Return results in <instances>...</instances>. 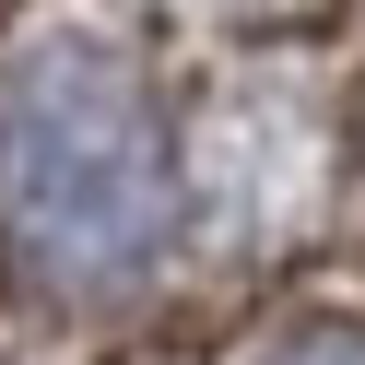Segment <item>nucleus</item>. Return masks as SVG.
I'll return each mask as SVG.
<instances>
[{"instance_id":"nucleus-1","label":"nucleus","mask_w":365,"mask_h":365,"mask_svg":"<svg viewBox=\"0 0 365 365\" xmlns=\"http://www.w3.org/2000/svg\"><path fill=\"white\" fill-rule=\"evenodd\" d=\"M177 224V142L153 83L95 36L0 59V247L48 294H118Z\"/></svg>"},{"instance_id":"nucleus-2","label":"nucleus","mask_w":365,"mask_h":365,"mask_svg":"<svg viewBox=\"0 0 365 365\" xmlns=\"http://www.w3.org/2000/svg\"><path fill=\"white\" fill-rule=\"evenodd\" d=\"M294 365H365V341H318V354H294Z\"/></svg>"}]
</instances>
